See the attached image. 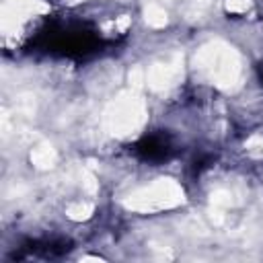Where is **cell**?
Instances as JSON below:
<instances>
[{
  "mask_svg": "<svg viewBox=\"0 0 263 263\" xmlns=\"http://www.w3.org/2000/svg\"><path fill=\"white\" fill-rule=\"evenodd\" d=\"M134 152L144 162L162 164V162H166V160H171L175 156L177 146H175V140H173V136L168 132H150V134L142 136L136 142Z\"/></svg>",
  "mask_w": 263,
  "mask_h": 263,
  "instance_id": "6da1fadb",
  "label": "cell"
},
{
  "mask_svg": "<svg viewBox=\"0 0 263 263\" xmlns=\"http://www.w3.org/2000/svg\"><path fill=\"white\" fill-rule=\"evenodd\" d=\"M25 249L29 251V255L53 259V257H62L64 253H68L70 242L66 238H45V240H33Z\"/></svg>",
  "mask_w": 263,
  "mask_h": 263,
  "instance_id": "7a4b0ae2",
  "label": "cell"
},
{
  "mask_svg": "<svg viewBox=\"0 0 263 263\" xmlns=\"http://www.w3.org/2000/svg\"><path fill=\"white\" fill-rule=\"evenodd\" d=\"M259 80H261V84H263V64L259 66Z\"/></svg>",
  "mask_w": 263,
  "mask_h": 263,
  "instance_id": "3957f363",
  "label": "cell"
}]
</instances>
